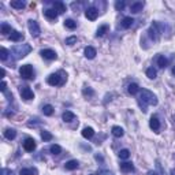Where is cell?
<instances>
[{
    "label": "cell",
    "instance_id": "obj_1",
    "mask_svg": "<svg viewBox=\"0 0 175 175\" xmlns=\"http://www.w3.org/2000/svg\"><path fill=\"white\" fill-rule=\"evenodd\" d=\"M157 103H159V100H157V97H156L153 93L147 90V89H142L141 96L138 99V106L141 107V110H142L144 112H147L148 111L147 110L148 106H157Z\"/></svg>",
    "mask_w": 175,
    "mask_h": 175
},
{
    "label": "cell",
    "instance_id": "obj_2",
    "mask_svg": "<svg viewBox=\"0 0 175 175\" xmlns=\"http://www.w3.org/2000/svg\"><path fill=\"white\" fill-rule=\"evenodd\" d=\"M47 82H48V85H51V86H60V85H63L66 82L64 73L59 71V73L51 74V75L47 78Z\"/></svg>",
    "mask_w": 175,
    "mask_h": 175
},
{
    "label": "cell",
    "instance_id": "obj_3",
    "mask_svg": "<svg viewBox=\"0 0 175 175\" xmlns=\"http://www.w3.org/2000/svg\"><path fill=\"white\" fill-rule=\"evenodd\" d=\"M32 51V47L29 44H18L11 49L13 55H15V59H21V58H25L29 52Z\"/></svg>",
    "mask_w": 175,
    "mask_h": 175
},
{
    "label": "cell",
    "instance_id": "obj_4",
    "mask_svg": "<svg viewBox=\"0 0 175 175\" xmlns=\"http://www.w3.org/2000/svg\"><path fill=\"white\" fill-rule=\"evenodd\" d=\"M19 74L23 80H33L34 78V71H33V67L30 64H23L19 69Z\"/></svg>",
    "mask_w": 175,
    "mask_h": 175
},
{
    "label": "cell",
    "instance_id": "obj_5",
    "mask_svg": "<svg viewBox=\"0 0 175 175\" xmlns=\"http://www.w3.org/2000/svg\"><path fill=\"white\" fill-rule=\"evenodd\" d=\"M28 28H29V32H30V34H32L33 37H39L40 33H41L39 23H37L36 21H33V19L28 21Z\"/></svg>",
    "mask_w": 175,
    "mask_h": 175
},
{
    "label": "cell",
    "instance_id": "obj_6",
    "mask_svg": "<svg viewBox=\"0 0 175 175\" xmlns=\"http://www.w3.org/2000/svg\"><path fill=\"white\" fill-rule=\"evenodd\" d=\"M19 93H21L22 99H25V100H33L34 99V93H33V90L29 86H21Z\"/></svg>",
    "mask_w": 175,
    "mask_h": 175
},
{
    "label": "cell",
    "instance_id": "obj_7",
    "mask_svg": "<svg viewBox=\"0 0 175 175\" xmlns=\"http://www.w3.org/2000/svg\"><path fill=\"white\" fill-rule=\"evenodd\" d=\"M40 55H41L44 59H48V60H55V59L58 58L56 52L52 51V49H43L41 52H40Z\"/></svg>",
    "mask_w": 175,
    "mask_h": 175
},
{
    "label": "cell",
    "instance_id": "obj_8",
    "mask_svg": "<svg viewBox=\"0 0 175 175\" xmlns=\"http://www.w3.org/2000/svg\"><path fill=\"white\" fill-rule=\"evenodd\" d=\"M85 17H86L89 21H95L96 18L99 17V10L95 8V7H90V8H88L85 11Z\"/></svg>",
    "mask_w": 175,
    "mask_h": 175
},
{
    "label": "cell",
    "instance_id": "obj_9",
    "mask_svg": "<svg viewBox=\"0 0 175 175\" xmlns=\"http://www.w3.org/2000/svg\"><path fill=\"white\" fill-rule=\"evenodd\" d=\"M36 141L33 140V138H26L25 140V142H23V149L25 151H28V152H33L36 149Z\"/></svg>",
    "mask_w": 175,
    "mask_h": 175
},
{
    "label": "cell",
    "instance_id": "obj_10",
    "mask_svg": "<svg viewBox=\"0 0 175 175\" xmlns=\"http://www.w3.org/2000/svg\"><path fill=\"white\" fill-rule=\"evenodd\" d=\"M149 126L152 130H155V131H157L160 129V122H159V118L157 116H152L151 121H149Z\"/></svg>",
    "mask_w": 175,
    "mask_h": 175
},
{
    "label": "cell",
    "instance_id": "obj_11",
    "mask_svg": "<svg viewBox=\"0 0 175 175\" xmlns=\"http://www.w3.org/2000/svg\"><path fill=\"white\" fill-rule=\"evenodd\" d=\"M78 166H80V163L77 162V160H69V162L64 164L66 167V170H69V171H73V170H77L78 168Z\"/></svg>",
    "mask_w": 175,
    "mask_h": 175
},
{
    "label": "cell",
    "instance_id": "obj_12",
    "mask_svg": "<svg viewBox=\"0 0 175 175\" xmlns=\"http://www.w3.org/2000/svg\"><path fill=\"white\" fill-rule=\"evenodd\" d=\"M62 118H63V121L69 123V122H73L74 119H75V115H74L71 111H64L63 115H62Z\"/></svg>",
    "mask_w": 175,
    "mask_h": 175
},
{
    "label": "cell",
    "instance_id": "obj_13",
    "mask_svg": "<svg viewBox=\"0 0 175 175\" xmlns=\"http://www.w3.org/2000/svg\"><path fill=\"white\" fill-rule=\"evenodd\" d=\"M44 14H45V17L48 18V19H56L58 15H59L54 8H47L45 11H44Z\"/></svg>",
    "mask_w": 175,
    "mask_h": 175
},
{
    "label": "cell",
    "instance_id": "obj_14",
    "mask_svg": "<svg viewBox=\"0 0 175 175\" xmlns=\"http://www.w3.org/2000/svg\"><path fill=\"white\" fill-rule=\"evenodd\" d=\"M97 55V52H96V49L93 47H86L85 48V56H86L88 59H93Z\"/></svg>",
    "mask_w": 175,
    "mask_h": 175
},
{
    "label": "cell",
    "instance_id": "obj_15",
    "mask_svg": "<svg viewBox=\"0 0 175 175\" xmlns=\"http://www.w3.org/2000/svg\"><path fill=\"white\" fill-rule=\"evenodd\" d=\"M142 7H144L142 2H137V3H133L131 7H130V10H131V13L137 14V13H140V11H142Z\"/></svg>",
    "mask_w": 175,
    "mask_h": 175
},
{
    "label": "cell",
    "instance_id": "obj_16",
    "mask_svg": "<svg viewBox=\"0 0 175 175\" xmlns=\"http://www.w3.org/2000/svg\"><path fill=\"white\" fill-rule=\"evenodd\" d=\"M121 170L125 171V172H131V171H134V166L130 162H125L121 164Z\"/></svg>",
    "mask_w": 175,
    "mask_h": 175
},
{
    "label": "cell",
    "instance_id": "obj_17",
    "mask_svg": "<svg viewBox=\"0 0 175 175\" xmlns=\"http://www.w3.org/2000/svg\"><path fill=\"white\" fill-rule=\"evenodd\" d=\"M10 39H11V41L18 43V41H21V40L23 39V36H22V33H19V32L13 30V32H11V34H10Z\"/></svg>",
    "mask_w": 175,
    "mask_h": 175
},
{
    "label": "cell",
    "instance_id": "obj_18",
    "mask_svg": "<svg viewBox=\"0 0 175 175\" xmlns=\"http://www.w3.org/2000/svg\"><path fill=\"white\" fill-rule=\"evenodd\" d=\"M10 6L13 7V8H17V10H22L25 8V2H22V0H13V2L10 3Z\"/></svg>",
    "mask_w": 175,
    "mask_h": 175
},
{
    "label": "cell",
    "instance_id": "obj_19",
    "mask_svg": "<svg viewBox=\"0 0 175 175\" xmlns=\"http://www.w3.org/2000/svg\"><path fill=\"white\" fill-rule=\"evenodd\" d=\"M54 10L56 11L58 14H62V13H64L66 11V6L63 4L62 2H55L54 3Z\"/></svg>",
    "mask_w": 175,
    "mask_h": 175
},
{
    "label": "cell",
    "instance_id": "obj_20",
    "mask_svg": "<svg viewBox=\"0 0 175 175\" xmlns=\"http://www.w3.org/2000/svg\"><path fill=\"white\" fill-rule=\"evenodd\" d=\"M95 136V130H93L92 127H85L84 130H82V137L84 138H92V137Z\"/></svg>",
    "mask_w": 175,
    "mask_h": 175
},
{
    "label": "cell",
    "instance_id": "obj_21",
    "mask_svg": "<svg viewBox=\"0 0 175 175\" xmlns=\"http://www.w3.org/2000/svg\"><path fill=\"white\" fill-rule=\"evenodd\" d=\"M112 134L116 137V138H121V137H123L125 131H123V129H122L121 126H114L112 127Z\"/></svg>",
    "mask_w": 175,
    "mask_h": 175
},
{
    "label": "cell",
    "instance_id": "obj_22",
    "mask_svg": "<svg viewBox=\"0 0 175 175\" xmlns=\"http://www.w3.org/2000/svg\"><path fill=\"white\" fill-rule=\"evenodd\" d=\"M4 137L7 140H14L17 137V131L14 129H6L4 130Z\"/></svg>",
    "mask_w": 175,
    "mask_h": 175
},
{
    "label": "cell",
    "instance_id": "obj_23",
    "mask_svg": "<svg viewBox=\"0 0 175 175\" xmlns=\"http://www.w3.org/2000/svg\"><path fill=\"white\" fill-rule=\"evenodd\" d=\"M0 32H2V34H11V32H13V29H11V26L8 23H2V26H0Z\"/></svg>",
    "mask_w": 175,
    "mask_h": 175
},
{
    "label": "cell",
    "instance_id": "obj_24",
    "mask_svg": "<svg viewBox=\"0 0 175 175\" xmlns=\"http://www.w3.org/2000/svg\"><path fill=\"white\" fill-rule=\"evenodd\" d=\"M133 22H134V19H133L131 17H126V18H123V21H122V28H125V29L131 28Z\"/></svg>",
    "mask_w": 175,
    "mask_h": 175
},
{
    "label": "cell",
    "instance_id": "obj_25",
    "mask_svg": "<svg viewBox=\"0 0 175 175\" xmlns=\"http://www.w3.org/2000/svg\"><path fill=\"white\" fill-rule=\"evenodd\" d=\"M127 92L130 93V95H137V93L140 92V88H138V85L137 84H130L129 86H127Z\"/></svg>",
    "mask_w": 175,
    "mask_h": 175
},
{
    "label": "cell",
    "instance_id": "obj_26",
    "mask_svg": "<svg viewBox=\"0 0 175 175\" xmlns=\"http://www.w3.org/2000/svg\"><path fill=\"white\" fill-rule=\"evenodd\" d=\"M19 175H37L36 168H22L19 171Z\"/></svg>",
    "mask_w": 175,
    "mask_h": 175
},
{
    "label": "cell",
    "instance_id": "obj_27",
    "mask_svg": "<svg viewBox=\"0 0 175 175\" xmlns=\"http://www.w3.org/2000/svg\"><path fill=\"white\" fill-rule=\"evenodd\" d=\"M43 114L47 115V116H51L52 114H54V107L51 106V104H47V106L43 107Z\"/></svg>",
    "mask_w": 175,
    "mask_h": 175
},
{
    "label": "cell",
    "instance_id": "obj_28",
    "mask_svg": "<svg viewBox=\"0 0 175 175\" xmlns=\"http://www.w3.org/2000/svg\"><path fill=\"white\" fill-rule=\"evenodd\" d=\"M64 26L67 29H70V30H73V29L77 28V22L74 19H66L64 21Z\"/></svg>",
    "mask_w": 175,
    "mask_h": 175
},
{
    "label": "cell",
    "instance_id": "obj_29",
    "mask_svg": "<svg viewBox=\"0 0 175 175\" xmlns=\"http://www.w3.org/2000/svg\"><path fill=\"white\" fill-rule=\"evenodd\" d=\"M167 64H168V62H167V59L164 56H159L157 58V66L160 69H166Z\"/></svg>",
    "mask_w": 175,
    "mask_h": 175
},
{
    "label": "cell",
    "instance_id": "obj_30",
    "mask_svg": "<svg viewBox=\"0 0 175 175\" xmlns=\"http://www.w3.org/2000/svg\"><path fill=\"white\" fill-rule=\"evenodd\" d=\"M49 151H51V153H52V155H59V153L62 152V148L59 147L58 144H54V145H51Z\"/></svg>",
    "mask_w": 175,
    "mask_h": 175
},
{
    "label": "cell",
    "instance_id": "obj_31",
    "mask_svg": "<svg viewBox=\"0 0 175 175\" xmlns=\"http://www.w3.org/2000/svg\"><path fill=\"white\" fill-rule=\"evenodd\" d=\"M108 32V25H103V26H100V28L97 29V33H96V36H103V34H106V33Z\"/></svg>",
    "mask_w": 175,
    "mask_h": 175
},
{
    "label": "cell",
    "instance_id": "obj_32",
    "mask_svg": "<svg viewBox=\"0 0 175 175\" xmlns=\"http://www.w3.org/2000/svg\"><path fill=\"white\" fill-rule=\"evenodd\" d=\"M41 138L44 141H51L52 138H54V136H52L49 131H47V130H43V131H41Z\"/></svg>",
    "mask_w": 175,
    "mask_h": 175
},
{
    "label": "cell",
    "instance_id": "obj_33",
    "mask_svg": "<svg viewBox=\"0 0 175 175\" xmlns=\"http://www.w3.org/2000/svg\"><path fill=\"white\" fill-rule=\"evenodd\" d=\"M7 58H8V51H7L4 47H2L0 48V59H2L3 62H6Z\"/></svg>",
    "mask_w": 175,
    "mask_h": 175
},
{
    "label": "cell",
    "instance_id": "obj_34",
    "mask_svg": "<svg viewBox=\"0 0 175 175\" xmlns=\"http://www.w3.org/2000/svg\"><path fill=\"white\" fill-rule=\"evenodd\" d=\"M119 157L123 159V160L129 159V157H130V151H129V149H122L121 152H119Z\"/></svg>",
    "mask_w": 175,
    "mask_h": 175
},
{
    "label": "cell",
    "instance_id": "obj_35",
    "mask_svg": "<svg viewBox=\"0 0 175 175\" xmlns=\"http://www.w3.org/2000/svg\"><path fill=\"white\" fill-rule=\"evenodd\" d=\"M147 75H148V78H151V80H155L156 78V70L153 69V67H149V69L147 70Z\"/></svg>",
    "mask_w": 175,
    "mask_h": 175
},
{
    "label": "cell",
    "instance_id": "obj_36",
    "mask_svg": "<svg viewBox=\"0 0 175 175\" xmlns=\"http://www.w3.org/2000/svg\"><path fill=\"white\" fill-rule=\"evenodd\" d=\"M82 93H84V96H85V97H92V96L95 95L93 89H90V88H85L84 90H82Z\"/></svg>",
    "mask_w": 175,
    "mask_h": 175
},
{
    "label": "cell",
    "instance_id": "obj_37",
    "mask_svg": "<svg viewBox=\"0 0 175 175\" xmlns=\"http://www.w3.org/2000/svg\"><path fill=\"white\" fill-rule=\"evenodd\" d=\"M77 43V37L73 36V37H69V39H66V44L67 45H74V44Z\"/></svg>",
    "mask_w": 175,
    "mask_h": 175
},
{
    "label": "cell",
    "instance_id": "obj_38",
    "mask_svg": "<svg viewBox=\"0 0 175 175\" xmlns=\"http://www.w3.org/2000/svg\"><path fill=\"white\" fill-rule=\"evenodd\" d=\"M115 8H116L118 11H122L125 8V2H116L115 3Z\"/></svg>",
    "mask_w": 175,
    "mask_h": 175
},
{
    "label": "cell",
    "instance_id": "obj_39",
    "mask_svg": "<svg viewBox=\"0 0 175 175\" xmlns=\"http://www.w3.org/2000/svg\"><path fill=\"white\" fill-rule=\"evenodd\" d=\"M0 175H14V172H13V170L2 168V171H0Z\"/></svg>",
    "mask_w": 175,
    "mask_h": 175
},
{
    "label": "cell",
    "instance_id": "obj_40",
    "mask_svg": "<svg viewBox=\"0 0 175 175\" xmlns=\"http://www.w3.org/2000/svg\"><path fill=\"white\" fill-rule=\"evenodd\" d=\"M6 89H7V84H6V81L3 80V82H2V88H0V90H2V92H6Z\"/></svg>",
    "mask_w": 175,
    "mask_h": 175
},
{
    "label": "cell",
    "instance_id": "obj_41",
    "mask_svg": "<svg viewBox=\"0 0 175 175\" xmlns=\"http://www.w3.org/2000/svg\"><path fill=\"white\" fill-rule=\"evenodd\" d=\"M100 175H114V174L111 172V171H101V174Z\"/></svg>",
    "mask_w": 175,
    "mask_h": 175
},
{
    "label": "cell",
    "instance_id": "obj_42",
    "mask_svg": "<svg viewBox=\"0 0 175 175\" xmlns=\"http://www.w3.org/2000/svg\"><path fill=\"white\" fill-rule=\"evenodd\" d=\"M95 159L97 160V162H103V157H101V156H99V155H96V156H95Z\"/></svg>",
    "mask_w": 175,
    "mask_h": 175
},
{
    "label": "cell",
    "instance_id": "obj_43",
    "mask_svg": "<svg viewBox=\"0 0 175 175\" xmlns=\"http://www.w3.org/2000/svg\"><path fill=\"white\" fill-rule=\"evenodd\" d=\"M147 175H159V174H156V172H155V171H149V172H148Z\"/></svg>",
    "mask_w": 175,
    "mask_h": 175
},
{
    "label": "cell",
    "instance_id": "obj_44",
    "mask_svg": "<svg viewBox=\"0 0 175 175\" xmlns=\"http://www.w3.org/2000/svg\"><path fill=\"white\" fill-rule=\"evenodd\" d=\"M2 75H3V78H4V75H6V70H4V69L2 70Z\"/></svg>",
    "mask_w": 175,
    "mask_h": 175
},
{
    "label": "cell",
    "instance_id": "obj_45",
    "mask_svg": "<svg viewBox=\"0 0 175 175\" xmlns=\"http://www.w3.org/2000/svg\"><path fill=\"white\" fill-rule=\"evenodd\" d=\"M171 175H175V168L171 170Z\"/></svg>",
    "mask_w": 175,
    "mask_h": 175
},
{
    "label": "cell",
    "instance_id": "obj_46",
    "mask_svg": "<svg viewBox=\"0 0 175 175\" xmlns=\"http://www.w3.org/2000/svg\"><path fill=\"white\" fill-rule=\"evenodd\" d=\"M172 74H174V75H175V66H174V69H172Z\"/></svg>",
    "mask_w": 175,
    "mask_h": 175
},
{
    "label": "cell",
    "instance_id": "obj_47",
    "mask_svg": "<svg viewBox=\"0 0 175 175\" xmlns=\"http://www.w3.org/2000/svg\"><path fill=\"white\" fill-rule=\"evenodd\" d=\"M90 175H100V174H90Z\"/></svg>",
    "mask_w": 175,
    "mask_h": 175
}]
</instances>
